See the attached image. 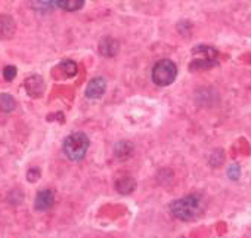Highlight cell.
<instances>
[{
  "instance_id": "obj_9",
  "label": "cell",
  "mask_w": 251,
  "mask_h": 238,
  "mask_svg": "<svg viewBox=\"0 0 251 238\" xmlns=\"http://www.w3.org/2000/svg\"><path fill=\"white\" fill-rule=\"evenodd\" d=\"M115 188L120 194H130L136 188V182L132 176H121L115 182Z\"/></svg>"
},
{
  "instance_id": "obj_5",
  "label": "cell",
  "mask_w": 251,
  "mask_h": 238,
  "mask_svg": "<svg viewBox=\"0 0 251 238\" xmlns=\"http://www.w3.org/2000/svg\"><path fill=\"white\" fill-rule=\"evenodd\" d=\"M55 204V192L52 189H45V191H40L36 197V201H34V207L36 210L39 212H46L49 210L52 206Z\"/></svg>"
},
{
  "instance_id": "obj_6",
  "label": "cell",
  "mask_w": 251,
  "mask_h": 238,
  "mask_svg": "<svg viewBox=\"0 0 251 238\" xmlns=\"http://www.w3.org/2000/svg\"><path fill=\"white\" fill-rule=\"evenodd\" d=\"M106 90V81L105 79L102 77H96L93 80H90V83L87 84V89H86V95L92 99H98L100 98Z\"/></svg>"
},
{
  "instance_id": "obj_16",
  "label": "cell",
  "mask_w": 251,
  "mask_h": 238,
  "mask_svg": "<svg viewBox=\"0 0 251 238\" xmlns=\"http://www.w3.org/2000/svg\"><path fill=\"white\" fill-rule=\"evenodd\" d=\"M239 175H241V169H239L238 164H232V166L227 169V176H229L232 181H236V179L239 178Z\"/></svg>"
},
{
  "instance_id": "obj_13",
  "label": "cell",
  "mask_w": 251,
  "mask_h": 238,
  "mask_svg": "<svg viewBox=\"0 0 251 238\" xmlns=\"http://www.w3.org/2000/svg\"><path fill=\"white\" fill-rule=\"evenodd\" d=\"M15 108V99L8 93H0V111L11 112Z\"/></svg>"
},
{
  "instance_id": "obj_1",
  "label": "cell",
  "mask_w": 251,
  "mask_h": 238,
  "mask_svg": "<svg viewBox=\"0 0 251 238\" xmlns=\"http://www.w3.org/2000/svg\"><path fill=\"white\" fill-rule=\"evenodd\" d=\"M204 209H205V203L200 194L186 195L183 198L173 201L170 206L172 214L175 217H177L179 220H185V222H189V220L200 217L202 214Z\"/></svg>"
},
{
  "instance_id": "obj_17",
  "label": "cell",
  "mask_w": 251,
  "mask_h": 238,
  "mask_svg": "<svg viewBox=\"0 0 251 238\" xmlns=\"http://www.w3.org/2000/svg\"><path fill=\"white\" fill-rule=\"evenodd\" d=\"M15 76H17V68H15L14 65H8V67L5 68V79H6L8 81H12V80L15 79Z\"/></svg>"
},
{
  "instance_id": "obj_3",
  "label": "cell",
  "mask_w": 251,
  "mask_h": 238,
  "mask_svg": "<svg viewBox=\"0 0 251 238\" xmlns=\"http://www.w3.org/2000/svg\"><path fill=\"white\" fill-rule=\"evenodd\" d=\"M176 76H177V67L170 59H161L152 68V80L158 86L172 84Z\"/></svg>"
},
{
  "instance_id": "obj_12",
  "label": "cell",
  "mask_w": 251,
  "mask_h": 238,
  "mask_svg": "<svg viewBox=\"0 0 251 238\" xmlns=\"http://www.w3.org/2000/svg\"><path fill=\"white\" fill-rule=\"evenodd\" d=\"M115 157L120 160H126L129 159L133 153V147L130 145V142H118L114 148Z\"/></svg>"
},
{
  "instance_id": "obj_10",
  "label": "cell",
  "mask_w": 251,
  "mask_h": 238,
  "mask_svg": "<svg viewBox=\"0 0 251 238\" xmlns=\"http://www.w3.org/2000/svg\"><path fill=\"white\" fill-rule=\"evenodd\" d=\"M15 33V23L11 17L2 15L0 17V37L9 39Z\"/></svg>"
},
{
  "instance_id": "obj_2",
  "label": "cell",
  "mask_w": 251,
  "mask_h": 238,
  "mask_svg": "<svg viewBox=\"0 0 251 238\" xmlns=\"http://www.w3.org/2000/svg\"><path fill=\"white\" fill-rule=\"evenodd\" d=\"M89 145H90V141H89L87 135H84L83 132H74L64 141L62 150H64V154L70 160L78 161L86 156Z\"/></svg>"
},
{
  "instance_id": "obj_14",
  "label": "cell",
  "mask_w": 251,
  "mask_h": 238,
  "mask_svg": "<svg viewBox=\"0 0 251 238\" xmlns=\"http://www.w3.org/2000/svg\"><path fill=\"white\" fill-rule=\"evenodd\" d=\"M56 5V0H31V6L39 12H48Z\"/></svg>"
},
{
  "instance_id": "obj_15",
  "label": "cell",
  "mask_w": 251,
  "mask_h": 238,
  "mask_svg": "<svg viewBox=\"0 0 251 238\" xmlns=\"http://www.w3.org/2000/svg\"><path fill=\"white\" fill-rule=\"evenodd\" d=\"M58 68L65 74V77H73L77 73V65L73 61H62Z\"/></svg>"
},
{
  "instance_id": "obj_11",
  "label": "cell",
  "mask_w": 251,
  "mask_h": 238,
  "mask_svg": "<svg viewBox=\"0 0 251 238\" xmlns=\"http://www.w3.org/2000/svg\"><path fill=\"white\" fill-rule=\"evenodd\" d=\"M84 5V0H56V6L67 12H74L81 9Z\"/></svg>"
},
{
  "instance_id": "obj_8",
  "label": "cell",
  "mask_w": 251,
  "mask_h": 238,
  "mask_svg": "<svg viewBox=\"0 0 251 238\" xmlns=\"http://www.w3.org/2000/svg\"><path fill=\"white\" fill-rule=\"evenodd\" d=\"M25 89H27V92H28L31 96H34V98L40 96V95L43 93V90H45L43 79L39 77V76H33V77L27 79V80H25Z\"/></svg>"
},
{
  "instance_id": "obj_7",
  "label": "cell",
  "mask_w": 251,
  "mask_h": 238,
  "mask_svg": "<svg viewBox=\"0 0 251 238\" xmlns=\"http://www.w3.org/2000/svg\"><path fill=\"white\" fill-rule=\"evenodd\" d=\"M118 49H120V45L115 39L112 37H105L100 40L99 43V52L100 55L106 56V58H112L118 53Z\"/></svg>"
},
{
  "instance_id": "obj_4",
  "label": "cell",
  "mask_w": 251,
  "mask_h": 238,
  "mask_svg": "<svg viewBox=\"0 0 251 238\" xmlns=\"http://www.w3.org/2000/svg\"><path fill=\"white\" fill-rule=\"evenodd\" d=\"M194 55H202L201 59H195L191 64V68H208L211 65H214V61L217 59L219 53L214 48H208V46H198L194 51Z\"/></svg>"
},
{
  "instance_id": "obj_18",
  "label": "cell",
  "mask_w": 251,
  "mask_h": 238,
  "mask_svg": "<svg viewBox=\"0 0 251 238\" xmlns=\"http://www.w3.org/2000/svg\"><path fill=\"white\" fill-rule=\"evenodd\" d=\"M39 176H40V170H39V169H36V167H33V169L28 172V181H30V182L37 181V179H39Z\"/></svg>"
}]
</instances>
